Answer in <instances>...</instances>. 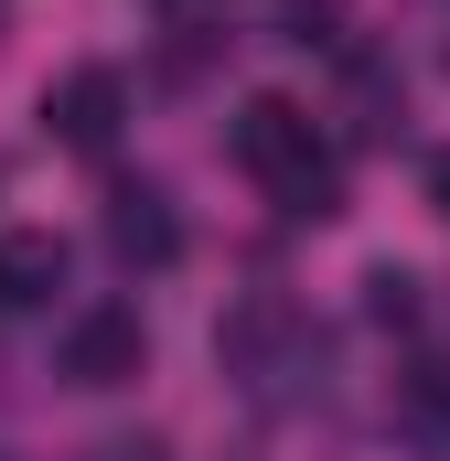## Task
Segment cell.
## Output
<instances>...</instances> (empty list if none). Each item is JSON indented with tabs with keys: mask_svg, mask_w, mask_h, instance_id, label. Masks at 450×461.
Returning a JSON list of instances; mask_svg holds the SVG:
<instances>
[{
	"mask_svg": "<svg viewBox=\"0 0 450 461\" xmlns=\"http://www.w3.org/2000/svg\"><path fill=\"white\" fill-rule=\"evenodd\" d=\"M429 204L450 215V150H429Z\"/></svg>",
	"mask_w": 450,
	"mask_h": 461,
	"instance_id": "obj_11",
	"label": "cell"
},
{
	"mask_svg": "<svg viewBox=\"0 0 450 461\" xmlns=\"http://www.w3.org/2000/svg\"><path fill=\"white\" fill-rule=\"evenodd\" d=\"M140 365H150V333H140V312H129V301L76 312V322H65V354H54V375H65V386H129Z\"/></svg>",
	"mask_w": 450,
	"mask_h": 461,
	"instance_id": "obj_3",
	"label": "cell"
},
{
	"mask_svg": "<svg viewBox=\"0 0 450 461\" xmlns=\"http://www.w3.org/2000/svg\"><path fill=\"white\" fill-rule=\"evenodd\" d=\"M86 461H161V440H97Z\"/></svg>",
	"mask_w": 450,
	"mask_h": 461,
	"instance_id": "obj_10",
	"label": "cell"
},
{
	"mask_svg": "<svg viewBox=\"0 0 450 461\" xmlns=\"http://www.w3.org/2000/svg\"><path fill=\"white\" fill-rule=\"evenodd\" d=\"M236 172L279 215H301V226L343 215V172H333V150H322V129H311V108H290V97H247L236 108Z\"/></svg>",
	"mask_w": 450,
	"mask_h": 461,
	"instance_id": "obj_1",
	"label": "cell"
},
{
	"mask_svg": "<svg viewBox=\"0 0 450 461\" xmlns=\"http://www.w3.org/2000/svg\"><path fill=\"white\" fill-rule=\"evenodd\" d=\"M397 440H418V451H450V365H408L397 375Z\"/></svg>",
	"mask_w": 450,
	"mask_h": 461,
	"instance_id": "obj_7",
	"label": "cell"
},
{
	"mask_svg": "<svg viewBox=\"0 0 450 461\" xmlns=\"http://www.w3.org/2000/svg\"><path fill=\"white\" fill-rule=\"evenodd\" d=\"M65 290V236L54 226H0V312H43Z\"/></svg>",
	"mask_w": 450,
	"mask_h": 461,
	"instance_id": "obj_6",
	"label": "cell"
},
{
	"mask_svg": "<svg viewBox=\"0 0 450 461\" xmlns=\"http://www.w3.org/2000/svg\"><path fill=\"white\" fill-rule=\"evenodd\" d=\"M108 258L118 268H172L183 258V215H172L161 183H118L108 194Z\"/></svg>",
	"mask_w": 450,
	"mask_h": 461,
	"instance_id": "obj_5",
	"label": "cell"
},
{
	"mask_svg": "<svg viewBox=\"0 0 450 461\" xmlns=\"http://www.w3.org/2000/svg\"><path fill=\"white\" fill-rule=\"evenodd\" d=\"M290 11V43H333V0H279Z\"/></svg>",
	"mask_w": 450,
	"mask_h": 461,
	"instance_id": "obj_9",
	"label": "cell"
},
{
	"mask_svg": "<svg viewBox=\"0 0 450 461\" xmlns=\"http://www.w3.org/2000/svg\"><path fill=\"white\" fill-rule=\"evenodd\" d=\"M364 312L408 333V322H418V279H408V268H375V279H364Z\"/></svg>",
	"mask_w": 450,
	"mask_h": 461,
	"instance_id": "obj_8",
	"label": "cell"
},
{
	"mask_svg": "<svg viewBox=\"0 0 450 461\" xmlns=\"http://www.w3.org/2000/svg\"><path fill=\"white\" fill-rule=\"evenodd\" d=\"M118 118H129V76H118V65H65V76L43 86V129H54L65 150H108Z\"/></svg>",
	"mask_w": 450,
	"mask_h": 461,
	"instance_id": "obj_4",
	"label": "cell"
},
{
	"mask_svg": "<svg viewBox=\"0 0 450 461\" xmlns=\"http://www.w3.org/2000/svg\"><path fill=\"white\" fill-rule=\"evenodd\" d=\"M215 354H225V375H236V386L279 397V386H290V365L311 354V322H301V312H290L279 290H257V301H236V312H225Z\"/></svg>",
	"mask_w": 450,
	"mask_h": 461,
	"instance_id": "obj_2",
	"label": "cell"
}]
</instances>
